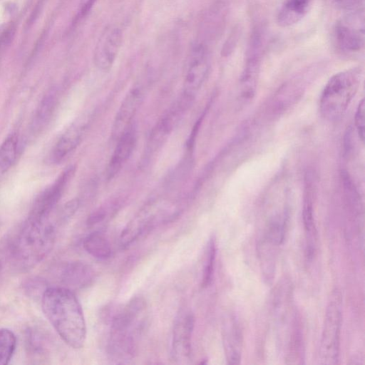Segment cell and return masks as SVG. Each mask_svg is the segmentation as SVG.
<instances>
[{
  "label": "cell",
  "instance_id": "7c38bea8",
  "mask_svg": "<svg viewBox=\"0 0 365 365\" xmlns=\"http://www.w3.org/2000/svg\"><path fill=\"white\" fill-rule=\"evenodd\" d=\"M183 111L176 105L157 123L152 130L144 151L143 159L150 158L162 146L173 127L180 120Z\"/></svg>",
  "mask_w": 365,
  "mask_h": 365
},
{
  "label": "cell",
  "instance_id": "5bb4252c",
  "mask_svg": "<svg viewBox=\"0 0 365 365\" xmlns=\"http://www.w3.org/2000/svg\"><path fill=\"white\" fill-rule=\"evenodd\" d=\"M86 129L87 122L84 120H78L67 128L52 150L51 161L58 163L63 160L79 145Z\"/></svg>",
  "mask_w": 365,
  "mask_h": 365
},
{
  "label": "cell",
  "instance_id": "ffe728a7",
  "mask_svg": "<svg viewBox=\"0 0 365 365\" xmlns=\"http://www.w3.org/2000/svg\"><path fill=\"white\" fill-rule=\"evenodd\" d=\"M18 153V138L9 135L0 145V172L9 170L15 163Z\"/></svg>",
  "mask_w": 365,
  "mask_h": 365
},
{
  "label": "cell",
  "instance_id": "83f0119b",
  "mask_svg": "<svg viewBox=\"0 0 365 365\" xmlns=\"http://www.w3.org/2000/svg\"><path fill=\"white\" fill-rule=\"evenodd\" d=\"M1 264H2V257H1V252H0V269H1Z\"/></svg>",
  "mask_w": 365,
  "mask_h": 365
},
{
  "label": "cell",
  "instance_id": "30bf717a",
  "mask_svg": "<svg viewBox=\"0 0 365 365\" xmlns=\"http://www.w3.org/2000/svg\"><path fill=\"white\" fill-rule=\"evenodd\" d=\"M123 40L121 30L110 26L103 31L96 45L93 53V62L96 66L103 71L112 67Z\"/></svg>",
  "mask_w": 365,
  "mask_h": 365
},
{
  "label": "cell",
  "instance_id": "9c48e42d",
  "mask_svg": "<svg viewBox=\"0 0 365 365\" xmlns=\"http://www.w3.org/2000/svg\"><path fill=\"white\" fill-rule=\"evenodd\" d=\"M76 168L70 166L63 171L58 178L36 199L28 217L46 219L50 217L63 191L74 175Z\"/></svg>",
  "mask_w": 365,
  "mask_h": 365
},
{
  "label": "cell",
  "instance_id": "6da1fadb",
  "mask_svg": "<svg viewBox=\"0 0 365 365\" xmlns=\"http://www.w3.org/2000/svg\"><path fill=\"white\" fill-rule=\"evenodd\" d=\"M43 312L62 340L81 349L86 337L83 312L75 294L65 287H51L41 296Z\"/></svg>",
  "mask_w": 365,
  "mask_h": 365
},
{
  "label": "cell",
  "instance_id": "7a4b0ae2",
  "mask_svg": "<svg viewBox=\"0 0 365 365\" xmlns=\"http://www.w3.org/2000/svg\"><path fill=\"white\" fill-rule=\"evenodd\" d=\"M56 239L55 225L46 219L28 217L14 242L11 255L15 265L29 269L41 262L52 250Z\"/></svg>",
  "mask_w": 365,
  "mask_h": 365
},
{
  "label": "cell",
  "instance_id": "ac0fdd59",
  "mask_svg": "<svg viewBox=\"0 0 365 365\" xmlns=\"http://www.w3.org/2000/svg\"><path fill=\"white\" fill-rule=\"evenodd\" d=\"M313 0H284L277 14V22L282 27L291 26L300 21L309 11Z\"/></svg>",
  "mask_w": 365,
  "mask_h": 365
},
{
  "label": "cell",
  "instance_id": "4fadbf2b",
  "mask_svg": "<svg viewBox=\"0 0 365 365\" xmlns=\"http://www.w3.org/2000/svg\"><path fill=\"white\" fill-rule=\"evenodd\" d=\"M194 324V316L190 312L180 315L175 322L172 349L174 357L178 361H185L190 356Z\"/></svg>",
  "mask_w": 365,
  "mask_h": 365
},
{
  "label": "cell",
  "instance_id": "d6986e66",
  "mask_svg": "<svg viewBox=\"0 0 365 365\" xmlns=\"http://www.w3.org/2000/svg\"><path fill=\"white\" fill-rule=\"evenodd\" d=\"M83 247L93 257L106 259L111 255V247L108 240L99 232L88 235L83 240Z\"/></svg>",
  "mask_w": 365,
  "mask_h": 365
},
{
  "label": "cell",
  "instance_id": "8fae6325",
  "mask_svg": "<svg viewBox=\"0 0 365 365\" xmlns=\"http://www.w3.org/2000/svg\"><path fill=\"white\" fill-rule=\"evenodd\" d=\"M143 98L140 87H135L126 94L115 117L111 130V138L117 140L132 125V120Z\"/></svg>",
  "mask_w": 365,
  "mask_h": 365
},
{
  "label": "cell",
  "instance_id": "277c9868",
  "mask_svg": "<svg viewBox=\"0 0 365 365\" xmlns=\"http://www.w3.org/2000/svg\"><path fill=\"white\" fill-rule=\"evenodd\" d=\"M361 76V70L352 68L340 71L329 78L319 102L320 112L325 119L335 121L343 115L359 89Z\"/></svg>",
  "mask_w": 365,
  "mask_h": 365
},
{
  "label": "cell",
  "instance_id": "4316f807",
  "mask_svg": "<svg viewBox=\"0 0 365 365\" xmlns=\"http://www.w3.org/2000/svg\"><path fill=\"white\" fill-rule=\"evenodd\" d=\"M105 217V212L103 210H98L92 213L87 220L88 225H93L99 222H101Z\"/></svg>",
  "mask_w": 365,
  "mask_h": 365
},
{
  "label": "cell",
  "instance_id": "9a60e30c",
  "mask_svg": "<svg viewBox=\"0 0 365 365\" xmlns=\"http://www.w3.org/2000/svg\"><path fill=\"white\" fill-rule=\"evenodd\" d=\"M117 144L106 169V178L110 180L120 170L131 155L136 143V131L131 125L116 140Z\"/></svg>",
  "mask_w": 365,
  "mask_h": 365
},
{
  "label": "cell",
  "instance_id": "603a6c76",
  "mask_svg": "<svg viewBox=\"0 0 365 365\" xmlns=\"http://www.w3.org/2000/svg\"><path fill=\"white\" fill-rule=\"evenodd\" d=\"M216 255V245L213 238H211L208 245L206 263L203 270L202 286L207 287L212 279L214 264Z\"/></svg>",
  "mask_w": 365,
  "mask_h": 365
},
{
  "label": "cell",
  "instance_id": "d4e9b609",
  "mask_svg": "<svg viewBox=\"0 0 365 365\" xmlns=\"http://www.w3.org/2000/svg\"><path fill=\"white\" fill-rule=\"evenodd\" d=\"M355 125L357 133L361 141H364L365 136V101L362 98L359 102L355 113Z\"/></svg>",
  "mask_w": 365,
  "mask_h": 365
},
{
  "label": "cell",
  "instance_id": "8992f818",
  "mask_svg": "<svg viewBox=\"0 0 365 365\" xmlns=\"http://www.w3.org/2000/svg\"><path fill=\"white\" fill-rule=\"evenodd\" d=\"M210 55L207 47L199 43L190 52L184 72L183 91L180 101L190 106L204 83L210 69Z\"/></svg>",
  "mask_w": 365,
  "mask_h": 365
},
{
  "label": "cell",
  "instance_id": "5b68a950",
  "mask_svg": "<svg viewBox=\"0 0 365 365\" xmlns=\"http://www.w3.org/2000/svg\"><path fill=\"white\" fill-rule=\"evenodd\" d=\"M342 322L341 293L333 292L327 305L319 347V363L333 365L338 363Z\"/></svg>",
  "mask_w": 365,
  "mask_h": 365
},
{
  "label": "cell",
  "instance_id": "44dd1931",
  "mask_svg": "<svg viewBox=\"0 0 365 365\" xmlns=\"http://www.w3.org/2000/svg\"><path fill=\"white\" fill-rule=\"evenodd\" d=\"M56 101V93L49 91L42 99L38 108L36 111L34 128L36 130L41 129L48 121L54 110Z\"/></svg>",
  "mask_w": 365,
  "mask_h": 365
},
{
  "label": "cell",
  "instance_id": "e0dca14e",
  "mask_svg": "<svg viewBox=\"0 0 365 365\" xmlns=\"http://www.w3.org/2000/svg\"><path fill=\"white\" fill-rule=\"evenodd\" d=\"M59 277L61 282L66 285L65 287L81 288L91 283L94 278V271L89 264L74 262L63 266Z\"/></svg>",
  "mask_w": 365,
  "mask_h": 365
},
{
  "label": "cell",
  "instance_id": "52a82bcc",
  "mask_svg": "<svg viewBox=\"0 0 365 365\" xmlns=\"http://www.w3.org/2000/svg\"><path fill=\"white\" fill-rule=\"evenodd\" d=\"M262 34L261 29H256L249 41L245 63L240 80V95L245 101L252 99L255 94L264 47Z\"/></svg>",
  "mask_w": 365,
  "mask_h": 365
},
{
  "label": "cell",
  "instance_id": "ba28073f",
  "mask_svg": "<svg viewBox=\"0 0 365 365\" xmlns=\"http://www.w3.org/2000/svg\"><path fill=\"white\" fill-rule=\"evenodd\" d=\"M334 39L338 48L345 52H357L364 46L363 10L351 12L339 20L334 29Z\"/></svg>",
  "mask_w": 365,
  "mask_h": 365
},
{
  "label": "cell",
  "instance_id": "3957f363",
  "mask_svg": "<svg viewBox=\"0 0 365 365\" xmlns=\"http://www.w3.org/2000/svg\"><path fill=\"white\" fill-rule=\"evenodd\" d=\"M145 304L135 298L118 312L112 320L108 352L115 361L132 359L145 322Z\"/></svg>",
  "mask_w": 365,
  "mask_h": 365
},
{
  "label": "cell",
  "instance_id": "7402d4cb",
  "mask_svg": "<svg viewBox=\"0 0 365 365\" xmlns=\"http://www.w3.org/2000/svg\"><path fill=\"white\" fill-rule=\"evenodd\" d=\"M16 346V338L9 329H0V365L8 364Z\"/></svg>",
  "mask_w": 365,
  "mask_h": 365
},
{
  "label": "cell",
  "instance_id": "2e32d148",
  "mask_svg": "<svg viewBox=\"0 0 365 365\" xmlns=\"http://www.w3.org/2000/svg\"><path fill=\"white\" fill-rule=\"evenodd\" d=\"M225 352L229 364H239L242 349V334L240 326L235 317L230 316L222 329Z\"/></svg>",
  "mask_w": 365,
  "mask_h": 365
},
{
  "label": "cell",
  "instance_id": "cb8c5ba5",
  "mask_svg": "<svg viewBox=\"0 0 365 365\" xmlns=\"http://www.w3.org/2000/svg\"><path fill=\"white\" fill-rule=\"evenodd\" d=\"M306 196L303 209V220L304 228L307 233H312L314 230L312 201L310 192V182L308 180L307 185Z\"/></svg>",
  "mask_w": 365,
  "mask_h": 365
},
{
  "label": "cell",
  "instance_id": "484cf974",
  "mask_svg": "<svg viewBox=\"0 0 365 365\" xmlns=\"http://www.w3.org/2000/svg\"><path fill=\"white\" fill-rule=\"evenodd\" d=\"M334 4L340 9L354 12L363 10L364 0H333Z\"/></svg>",
  "mask_w": 365,
  "mask_h": 365
}]
</instances>
